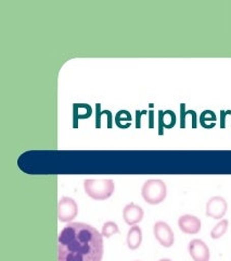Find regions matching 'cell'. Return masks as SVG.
<instances>
[{
    "label": "cell",
    "instance_id": "8",
    "mask_svg": "<svg viewBox=\"0 0 231 261\" xmlns=\"http://www.w3.org/2000/svg\"><path fill=\"white\" fill-rule=\"evenodd\" d=\"M178 226L180 231L188 235H195L201 231V220L192 215H184L178 219Z\"/></svg>",
    "mask_w": 231,
    "mask_h": 261
},
{
    "label": "cell",
    "instance_id": "20",
    "mask_svg": "<svg viewBox=\"0 0 231 261\" xmlns=\"http://www.w3.org/2000/svg\"><path fill=\"white\" fill-rule=\"evenodd\" d=\"M159 261H171V260L168 259V258H163V259H160Z\"/></svg>",
    "mask_w": 231,
    "mask_h": 261
},
{
    "label": "cell",
    "instance_id": "7",
    "mask_svg": "<svg viewBox=\"0 0 231 261\" xmlns=\"http://www.w3.org/2000/svg\"><path fill=\"white\" fill-rule=\"evenodd\" d=\"M188 250L193 261H210V248L208 245L200 239H194L189 243Z\"/></svg>",
    "mask_w": 231,
    "mask_h": 261
},
{
    "label": "cell",
    "instance_id": "12",
    "mask_svg": "<svg viewBox=\"0 0 231 261\" xmlns=\"http://www.w3.org/2000/svg\"><path fill=\"white\" fill-rule=\"evenodd\" d=\"M217 117L214 111L212 110H204L200 116V124L204 128H213L216 125Z\"/></svg>",
    "mask_w": 231,
    "mask_h": 261
},
{
    "label": "cell",
    "instance_id": "11",
    "mask_svg": "<svg viewBox=\"0 0 231 261\" xmlns=\"http://www.w3.org/2000/svg\"><path fill=\"white\" fill-rule=\"evenodd\" d=\"M159 121H160V133L162 134L163 127L172 128L176 124V114L174 111L166 110L159 112Z\"/></svg>",
    "mask_w": 231,
    "mask_h": 261
},
{
    "label": "cell",
    "instance_id": "3",
    "mask_svg": "<svg viewBox=\"0 0 231 261\" xmlns=\"http://www.w3.org/2000/svg\"><path fill=\"white\" fill-rule=\"evenodd\" d=\"M142 198L150 205H159L167 196V186L162 179H148L141 189Z\"/></svg>",
    "mask_w": 231,
    "mask_h": 261
},
{
    "label": "cell",
    "instance_id": "2",
    "mask_svg": "<svg viewBox=\"0 0 231 261\" xmlns=\"http://www.w3.org/2000/svg\"><path fill=\"white\" fill-rule=\"evenodd\" d=\"M84 190L90 198L95 200H105L113 195L115 184L113 179L88 178L84 182Z\"/></svg>",
    "mask_w": 231,
    "mask_h": 261
},
{
    "label": "cell",
    "instance_id": "6",
    "mask_svg": "<svg viewBox=\"0 0 231 261\" xmlns=\"http://www.w3.org/2000/svg\"><path fill=\"white\" fill-rule=\"evenodd\" d=\"M228 210L227 200L221 196H213L206 203V216L220 220L225 217Z\"/></svg>",
    "mask_w": 231,
    "mask_h": 261
},
{
    "label": "cell",
    "instance_id": "1",
    "mask_svg": "<svg viewBox=\"0 0 231 261\" xmlns=\"http://www.w3.org/2000/svg\"><path fill=\"white\" fill-rule=\"evenodd\" d=\"M103 236L94 226L69 223L57 238V261H101Z\"/></svg>",
    "mask_w": 231,
    "mask_h": 261
},
{
    "label": "cell",
    "instance_id": "10",
    "mask_svg": "<svg viewBox=\"0 0 231 261\" xmlns=\"http://www.w3.org/2000/svg\"><path fill=\"white\" fill-rule=\"evenodd\" d=\"M127 246L131 250H136L142 243V231L138 225H134L129 228L127 233Z\"/></svg>",
    "mask_w": 231,
    "mask_h": 261
},
{
    "label": "cell",
    "instance_id": "18",
    "mask_svg": "<svg viewBox=\"0 0 231 261\" xmlns=\"http://www.w3.org/2000/svg\"><path fill=\"white\" fill-rule=\"evenodd\" d=\"M190 111H191V116H192V127L195 128L196 127V113L193 110H190Z\"/></svg>",
    "mask_w": 231,
    "mask_h": 261
},
{
    "label": "cell",
    "instance_id": "13",
    "mask_svg": "<svg viewBox=\"0 0 231 261\" xmlns=\"http://www.w3.org/2000/svg\"><path fill=\"white\" fill-rule=\"evenodd\" d=\"M93 109L89 105H74V122H76V119H88L92 116Z\"/></svg>",
    "mask_w": 231,
    "mask_h": 261
},
{
    "label": "cell",
    "instance_id": "5",
    "mask_svg": "<svg viewBox=\"0 0 231 261\" xmlns=\"http://www.w3.org/2000/svg\"><path fill=\"white\" fill-rule=\"evenodd\" d=\"M153 233L156 241H158L163 247L169 248L174 245L175 236L171 227L164 221L155 222L153 226Z\"/></svg>",
    "mask_w": 231,
    "mask_h": 261
},
{
    "label": "cell",
    "instance_id": "17",
    "mask_svg": "<svg viewBox=\"0 0 231 261\" xmlns=\"http://www.w3.org/2000/svg\"><path fill=\"white\" fill-rule=\"evenodd\" d=\"M180 111H181V114H180V119H181L180 126H181V127H185V126H186V116H187V110H186L185 103H181V106H180Z\"/></svg>",
    "mask_w": 231,
    "mask_h": 261
},
{
    "label": "cell",
    "instance_id": "19",
    "mask_svg": "<svg viewBox=\"0 0 231 261\" xmlns=\"http://www.w3.org/2000/svg\"><path fill=\"white\" fill-rule=\"evenodd\" d=\"M229 112L230 111H227V112L220 111V113H221V127H225V117H226V114L229 113Z\"/></svg>",
    "mask_w": 231,
    "mask_h": 261
},
{
    "label": "cell",
    "instance_id": "14",
    "mask_svg": "<svg viewBox=\"0 0 231 261\" xmlns=\"http://www.w3.org/2000/svg\"><path fill=\"white\" fill-rule=\"evenodd\" d=\"M229 221L227 219H221L220 221L212 228L211 231V238L213 240H218L224 236L228 230Z\"/></svg>",
    "mask_w": 231,
    "mask_h": 261
},
{
    "label": "cell",
    "instance_id": "9",
    "mask_svg": "<svg viewBox=\"0 0 231 261\" xmlns=\"http://www.w3.org/2000/svg\"><path fill=\"white\" fill-rule=\"evenodd\" d=\"M143 216H145L143 209L134 202L128 203V205H126L123 209L124 221L130 226L137 225L139 222H141Z\"/></svg>",
    "mask_w": 231,
    "mask_h": 261
},
{
    "label": "cell",
    "instance_id": "15",
    "mask_svg": "<svg viewBox=\"0 0 231 261\" xmlns=\"http://www.w3.org/2000/svg\"><path fill=\"white\" fill-rule=\"evenodd\" d=\"M117 125L121 128H127L131 124V114L127 110H121L115 116Z\"/></svg>",
    "mask_w": 231,
    "mask_h": 261
},
{
    "label": "cell",
    "instance_id": "4",
    "mask_svg": "<svg viewBox=\"0 0 231 261\" xmlns=\"http://www.w3.org/2000/svg\"><path fill=\"white\" fill-rule=\"evenodd\" d=\"M78 214L76 201L68 196H63L57 202V219L60 222H71Z\"/></svg>",
    "mask_w": 231,
    "mask_h": 261
},
{
    "label": "cell",
    "instance_id": "16",
    "mask_svg": "<svg viewBox=\"0 0 231 261\" xmlns=\"http://www.w3.org/2000/svg\"><path fill=\"white\" fill-rule=\"evenodd\" d=\"M118 233H120V228H119L118 224L115 223V222H113V221H108V222H105V223L103 224L102 231H101V234H102L103 238L110 239L111 236H113V235H115V234H118Z\"/></svg>",
    "mask_w": 231,
    "mask_h": 261
}]
</instances>
